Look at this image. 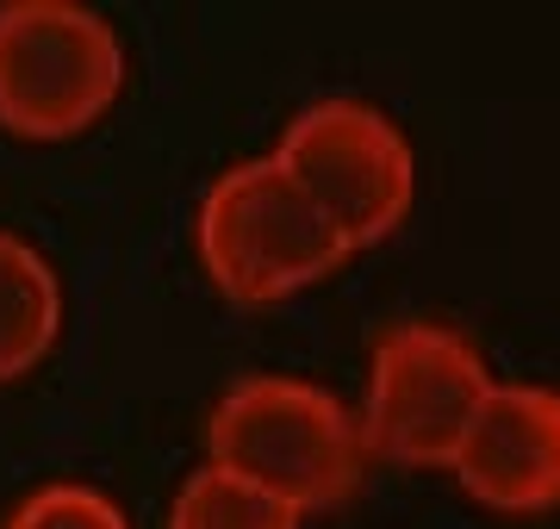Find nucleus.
Instances as JSON below:
<instances>
[{
  "mask_svg": "<svg viewBox=\"0 0 560 529\" xmlns=\"http://www.w3.org/2000/svg\"><path fill=\"white\" fill-rule=\"evenodd\" d=\"M275 163L300 181V193L324 212L349 256L386 244L418 200L411 138L381 106L349 101V94L300 106L275 143Z\"/></svg>",
  "mask_w": 560,
  "mask_h": 529,
  "instance_id": "20e7f679",
  "label": "nucleus"
},
{
  "mask_svg": "<svg viewBox=\"0 0 560 529\" xmlns=\"http://www.w3.org/2000/svg\"><path fill=\"white\" fill-rule=\"evenodd\" d=\"M168 529H305V517L293 505H280L275 492L237 480V473L200 468L175 492Z\"/></svg>",
  "mask_w": 560,
  "mask_h": 529,
  "instance_id": "6e6552de",
  "label": "nucleus"
},
{
  "mask_svg": "<svg viewBox=\"0 0 560 529\" xmlns=\"http://www.w3.org/2000/svg\"><path fill=\"white\" fill-rule=\"evenodd\" d=\"M62 330V286L57 268L38 249L0 231V380H20L50 355Z\"/></svg>",
  "mask_w": 560,
  "mask_h": 529,
  "instance_id": "0eeeda50",
  "label": "nucleus"
},
{
  "mask_svg": "<svg viewBox=\"0 0 560 529\" xmlns=\"http://www.w3.org/2000/svg\"><path fill=\"white\" fill-rule=\"evenodd\" d=\"M455 486L499 517H541L560 505V387L499 380L467 436Z\"/></svg>",
  "mask_w": 560,
  "mask_h": 529,
  "instance_id": "423d86ee",
  "label": "nucleus"
},
{
  "mask_svg": "<svg viewBox=\"0 0 560 529\" xmlns=\"http://www.w3.org/2000/svg\"><path fill=\"white\" fill-rule=\"evenodd\" d=\"M368 461L355 405L300 374H243L206 411V468L275 492L300 517L349 505Z\"/></svg>",
  "mask_w": 560,
  "mask_h": 529,
  "instance_id": "f257e3e1",
  "label": "nucleus"
},
{
  "mask_svg": "<svg viewBox=\"0 0 560 529\" xmlns=\"http://www.w3.org/2000/svg\"><path fill=\"white\" fill-rule=\"evenodd\" d=\"M492 392H499V374L486 367L467 330L442 325V318L386 325L368 349V380H361L355 405L368 455L386 468L448 473Z\"/></svg>",
  "mask_w": 560,
  "mask_h": 529,
  "instance_id": "f03ea898",
  "label": "nucleus"
},
{
  "mask_svg": "<svg viewBox=\"0 0 560 529\" xmlns=\"http://www.w3.org/2000/svg\"><path fill=\"white\" fill-rule=\"evenodd\" d=\"M194 249H200L206 281L231 306H280L349 262L342 237L300 193V181L275 163V150L243 156L206 187Z\"/></svg>",
  "mask_w": 560,
  "mask_h": 529,
  "instance_id": "7ed1b4c3",
  "label": "nucleus"
},
{
  "mask_svg": "<svg viewBox=\"0 0 560 529\" xmlns=\"http://www.w3.org/2000/svg\"><path fill=\"white\" fill-rule=\"evenodd\" d=\"M0 529H131V517L113 492L88 486V480H50V486L25 492L0 517Z\"/></svg>",
  "mask_w": 560,
  "mask_h": 529,
  "instance_id": "1a4fd4ad",
  "label": "nucleus"
},
{
  "mask_svg": "<svg viewBox=\"0 0 560 529\" xmlns=\"http://www.w3.org/2000/svg\"><path fill=\"white\" fill-rule=\"evenodd\" d=\"M125 44L81 0H0V125L20 138H75L113 113Z\"/></svg>",
  "mask_w": 560,
  "mask_h": 529,
  "instance_id": "39448f33",
  "label": "nucleus"
}]
</instances>
